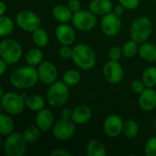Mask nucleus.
<instances>
[{"label": "nucleus", "instance_id": "37998d69", "mask_svg": "<svg viewBox=\"0 0 156 156\" xmlns=\"http://www.w3.org/2000/svg\"><path fill=\"white\" fill-rule=\"evenodd\" d=\"M6 11V5L4 0H0V16H4Z\"/></svg>", "mask_w": 156, "mask_h": 156}, {"label": "nucleus", "instance_id": "dca6fc26", "mask_svg": "<svg viewBox=\"0 0 156 156\" xmlns=\"http://www.w3.org/2000/svg\"><path fill=\"white\" fill-rule=\"evenodd\" d=\"M139 107L144 112H151L156 108V90L154 88H146L139 96Z\"/></svg>", "mask_w": 156, "mask_h": 156}, {"label": "nucleus", "instance_id": "a211bd4d", "mask_svg": "<svg viewBox=\"0 0 156 156\" xmlns=\"http://www.w3.org/2000/svg\"><path fill=\"white\" fill-rule=\"evenodd\" d=\"M92 117L91 109L85 104L78 105L74 110H72L71 120L75 124H85Z\"/></svg>", "mask_w": 156, "mask_h": 156}, {"label": "nucleus", "instance_id": "6ab92c4d", "mask_svg": "<svg viewBox=\"0 0 156 156\" xmlns=\"http://www.w3.org/2000/svg\"><path fill=\"white\" fill-rule=\"evenodd\" d=\"M89 9L96 16H104L112 12L113 3L112 0H91L89 4Z\"/></svg>", "mask_w": 156, "mask_h": 156}, {"label": "nucleus", "instance_id": "20e7f679", "mask_svg": "<svg viewBox=\"0 0 156 156\" xmlns=\"http://www.w3.org/2000/svg\"><path fill=\"white\" fill-rule=\"evenodd\" d=\"M69 98V86L62 80H57L51 85L46 94L47 102L53 108H60L66 104Z\"/></svg>", "mask_w": 156, "mask_h": 156}, {"label": "nucleus", "instance_id": "9d476101", "mask_svg": "<svg viewBox=\"0 0 156 156\" xmlns=\"http://www.w3.org/2000/svg\"><path fill=\"white\" fill-rule=\"evenodd\" d=\"M76 131L75 123L71 119L61 118L52 127L53 136L58 141H67L73 137Z\"/></svg>", "mask_w": 156, "mask_h": 156}, {"label": "nucleus", "instance_id": "cd10ccee", "mask_svg": "<svg viewBox=\"0 0 156 156\" xmlns=\"http://www.w3.org/2000/svg\"><path fill=\"white\" fill-rule=\"evenodd\" d=\"M33 43L38 48H45L48 44V35L43 28H37L32 33Z\"/></svg>", "mask_w": 156, "mask_h": 156}, {"label": "nucleus", "instance_id": "f3484780", "mask_svg": "<svg viewBox=\"0 0 156 156\" xmlns=\"http://www.w3.org/2000/svg\"><path fill=\"white\" fill-rule=\"evenodd\" d=\"M36 125L42 131V132H48L52 129L54 125V115L48 109H42L39 112H37L36 118H35Z\"/></svg>", "mask_w": 156, "mask_h": 156}, {"label": "nucleus", "instance_id": "473e14b6", "mask_svg": "<svg viewBox=\"0 0 156 156\" xmlns=\"http://www.w3.org/2000/svg\"><path fill=\"white\" fill-rule=\"evenodd\" d=\"M144 154L146 156H156V136L151 137L145 143Z\"/></svg>", "mask_w": 156, "mask_h": 156}, {"label": "nucleus", "instance_id": "6e6552de", "mask_svg": "<svg viewBox=\"0 0 156 156\" xmlns=\"http://www.w3.org/2000/svg\"><path fill=\"white\" fill-rule=\"evenodd\" d=\"M71 22L73 27L79 31L88 32L96 27L97 17L96 15L93 14L90 9H80L73 14Z\"/></svg>", "mask_w": 156, "mask_h": 156}, {"label": "nucleus", "instance_id": "f8f14e48", "mask_svg": "<svg viewBox=\"0 0 156 156\" xmlns=\"http://www.w3.org/2000/svg\"><path fill=\"white\" fill-rule=\"evenodd\" d=\"M123 125H124L123 119L120 115L113 113L108 115L105 118L103 122L102 129L107 137L116 138L122 133Z\"/></svg>", "mask_w": 156, "mask_h": 156}, {"label": "nucleus", "instance_id": "f03ea898", "mask_svg": "<svg viewBox=\"0 0 156 156\" xmlns=\"http://www.w3.org/2000/svg\"><path fill=\"white\" fill-rule=\"evenodd\" d=\"M71 59L80 69L90 70L96 65L97 57L90 46L82 43L72 48Z\"/></svg>", "mask_w": 156, "mask_h": 156}, {"label": "nucleus", "instance_id": "2f4dec72", "mask_svg": "<svg viewBox=\"0 0 156 156\" xmlns=\"http://www.w3.org/2000/svg\"><path fill=\"white\" fill-rule=\"evenodd\" d=\"M142 80L146 88H154L156 86V67H148L143 73Z\"/></svg>", "mask_w": 156, "mask_h": 156}, {"label": "nucleus", "instance_id": "c85d7f7f", "mask_svg": "<svg viewBox=\"0 0 156 156\" xmlns=\"http://www.w3.org/2000/svg\"><path fill=\"white\" fill-rule=\"evenodd\" d=\"M139 131H140L139 124L136 121L128 120V121L124 122L122 133L124 134L125 137H127L129 139H133L138 135Z\"/></svg>", "mask_w": 156, "mask_h": 156}, {"label": "nucleus", "instance_id": "aec40b11", "mask_svg": "<svg viewBox=\"0 0 156 156\" xmlns=\"http://www.w3.org/2000/svg\"><path fill=\"white\" fill-rule=\"evenodd\" d=\"M52 16L60 23H68L72 20L73 13L65 5H57L52 8Z\"/></svg>", "mask_w": 156, "mask_h": 156}, {"label": "nucleus", "instance_id": "f704fd0d", "mask_svg": "<svg viewBox=\"0 0 156 156\" xmlns=\"http://www.w3.org/2000/svg\"><path fill=\"white\" fill-rule=\"evenodd\" d=\"M131 89L132 90L136 93V94H141L145 89H146V86L145 84L144 83L143 80H135L132 82V85H131Z\"/></svg>", "mask_w": 156, "mask_h": 156}, {"label": "nucleus", "instance_id": "79ce46f5", "mask_svg": "<svg viewBox=\"0 0 156 156\" xmlns=\"http://www.w3.org/2000/svg\"><path fill=\"white\" fill-rule=\"evenodd\" d=\"M7 63L4 60V59H0V75L1 76H3L5 73V71H6V69H7Z\"/></svg>", "mask_w": 156, "mask_h": 156}, {"label": "nucleus", "instance_id": "393cba45", "mask_svg": "<svg viewBox=\"0 0 156 156\" xmlns=\"http://www.w3.org/2000/svg\"><path fill=\"white\" fill-rule=\"evenodd\" d=\"M8 113H1L0 115V133L3 136H7L14 133L15 123Z\"/></svg>", "mask_w": 156, "mask_h": 156}, {"label": "nucleus", "instance_id": "c03bdc74", "mask_svg": "<svg viewBox=\"0 0 156 156\" xmlns=\"http://www.w3.org/2000/svg\"><path fill=\"white\" fill-rule=\"evenodd\" d=\"M0 94H1V96H2V95H4V90H3V88H2V87L0 88Z\"/></svg>", "mask_w": 156, "mask_h": 156}, {"label": "nucleus", "instance_id": "c756f323", "mask_svg": "<svg viewBox=\"0 0 156 156\" xmlns=\"http://www.w3.org/2000/svg\"><path fill=\"white\" fill-rule=\"evenodd\" d=\"M81 80L80 73L76 69H69L62 76V81L69 86H76Z\"/></svg>", "mask_w": 156, "mask_h": 156}, {"label": "nucleus", "instance_id": "58836bf2", "mask_svg": "<svg viewBox=\"0 0 156 156\" xmlns=\"http://www.w3.org/2000/svg\"><path fill=\"white\" fill-rule=\"evenodd\" d=\"M50 155L52 156H71V153H69V151H67L66 149H62V148H58V149H55L50 153Z\"/></svg>", "mask_w": 156, "mask_h": 156}, {"label": "nucleus", "instance_id": "c9c22d12", "mask_svg": "<svg viewBox=\"0 0 156 156\" xmlns=\"http://www.w3.org/2000/svg\"><path fill=\"white\" fill-rule=\"evenodd\" d=\"M58 55L63 59L71 58L72 48H70V46H69V45H62L58 49Z\"/></svg>", "mask_w": 156, "mask_h": 156}, {"label": "nucleus", "instance_id": "a878e982", "mask_svg": "<svg viewBox=\"0 0 156 156\" xmlns=\"http://www.w3.org/2000/svg\"><path fill=\"white\" fill-rule=\"evenodd\" d=\"M15 28L14 21L7 16H0V36L2 37L10 35Z\"/></svg>", "mask_w": 156, "mask_h": 156}, {"label": "nucleus", "instance_id": "bb28decb", "mask_svg": "<svg viewBox=\"0 0 156 156\" xmlns=\"http://www.w3.org/2000/svg\"><path fill=\"white\" fill-rule=\"evenodd\" d=\"M139 45H140L139 43H137L136 41H134L133 39H130V40L124 42L122 44V46L121 47L122 55L128 58L135 57L139 52V47H140Z\"/></svg>", "mask_w": 156, "mask_h": 156}, {"label": "nucleus", "instance_id": "39448f33", "mask_svg": "<svg viewBox=\"0 0 156 156\" xmlns=\"http://www.w3.org/2000/svg\"><path fill=\"white\" fill-rule=\"evenodd\" d=\"M23 133L14 132L5 136L3 143V150L7 156H24L27 152V144Z\"/></svg>", "mask_w": 156, "mask_h": 156}, {"label": "nucleus", "instance_id": "4be33fe9", "mask_svg": "<svg viewBox=\"0 0 156 156\" xmlns=\"http://www.w3.org/2000/svg\"><path fill=\"white\" fill-rule=\"evenodd\" d=\"M139 56L145 61L154 62L156 61V46L150 42H144L139 47Z\"/></svg>", "mask_w": 156, "mask_h": 156}, {"label": "nucleus", "instance_id": "7ed1b4c3", "mask_svg": "<svg viewBox=\"0 0 156 156\" xmlns=\"http://www.w3.org/2000/svg\"><path fill=\"white\" fill-rule=\"evenodd\" d=\"M153 22L146 16H139L133 21L129 28L130 38L139 44L146 42L153 32Z\"/></svg>", "mask_w": 156, "mask_h": 156}, {"label": "nucleus", "instance_id": "a19ab883", "mask_svg": "<svg viewBox=\"0 0 156 156\" xmlns=\"http://www.w3.org/2000/svg\"><path fill=\"white\" fill-rule=\"evenodd\" d=\"M124 7L122 5H116V6H113V9H112V12L113 13H115L116 15H118V16H122V14H123V12H124Z\"/></svg>", "mask_w": 156, "mask_h": 156}, {"label": "nucleus", "instance_id": "ddd939ff", "mask_svg": "<svg viewBox=\"0 0 156 156\" xmlns=\"http://www.w3.org/2000/svg\"><path fill=\"white\" fill-rule=\"evenodd\" d=\"M102 73L105 80L111 84H118L123 79V69L121 63L117 60L110 59L102 69Z\"/></svg>", "mask_w": 156, "mask_h": 156}, {"label": "nucleus", "instance_id": "4c0bfd02", "mask_svg": "<svg viewBox=\"0 0 156 156\" xmlns=\"http://www.w3.org/2000/svg\"><path fill=\"white\" fill-rule=\"evenodd\" d=\"M67 5L72 11L73 14L78 12V11H80L81 9V4H80V0H69Z\"/></svg>", "mask_w": 156, "mask_h": 156}, {"label": "nucleus", "instance_id": "2eb2a0df", "mask_svg": "<svg viewBox=\"0 0 156 156\" xmlns=\"http://www.w3.org/2000/svg\"><path fill=\"white\" fill-rule=\"evenodd\" d=\"M55 36L57 40L61 45H72L76 38V33L70 25L68 23H60L55 29Z\"/></svg>", "mask_w": 156, "mask_h": 156}, {"label": "nucleus", "instance_id": "1a4fd4ad", "mask_svg": "<svg viewBox=\"0 0 156 156\" xmlns=\"http://www.w3.org/2000/svg\"><path fill=\"white\" fill-rule=\"evenodd\" d=\"M16 23L22 30L33 33L35 30L40 27L41 20L35 12L27 9H23L16 14Z\"/></svg>", "mask_w": 156, "mask_h": 156}, {"label": "nucleus", "instance_id": "4468645a", "mask_svg": "<svg viewBox=\"0 0 156 156\" xmlns=\"http://www.w3.org/2000/svg\"><path fill=\"white\" fill-rule=\"evenodd\" d=\"M37 73L39 80L46 84L51 85L58 79V69L54 63L49 60H43L37 66Z\"/></svg>", "mask_w": 156, "mask_h": 156}, {"label": "nucleus", "instance_id": "f257e3e1", "mask_svg": "<svg viewBox=\"0 0 156 156\" xmlns=\"http://www.w3.org/2000/svg\"><path fill=\"white\" fill-rule=\"evenodd\" d=\"M9 80L11 85L16 89L27 90L33 88L39 80L37 69L30 65L17 68L11 72Z\"/></svg>", "mask_w": 156, "mask_h": 156}, {"label": "nucleus", "instance_id": "412c9836", "mask_svg": "<svg viewBox=\"0 0 156 156\" xmlns=\"http://www.w3.org/2000/svg\"><path fill=\"white\" fill-rule=\"evenodd\" d=\"M86 154L88 156H106L107 151L103 143L99 139H91L86 146Z\"/></svg>", "mask_w": 156, "mask_h": 156}, {"label": "nucleus", "instance_id": "b1692460", "mask_svg": "<svg viewBox=\"0 0 156 156\" xmlns=\"http://www.w3.org/2000/svg\"><path fill=\"white\" fill-rule=\"evenodd\" d=\"M44 60V54L40 48H32L26 54V62L27 65L37 67Z\"/></svg>", "mask_w": 156, "mask_h": 156}, {"label": "nucleus", "instance_id": "7c9ffc66", "mask_svg": "<svg viewBox=\"0 0 156 156\" xmlns=\"http://www.w3.org/2000/svg\"><path fill=\"white\" fill-rule=\"evenodd\" d=\"M41 132L42 131L37 125H30L24 130L23 135L28 144H34L39 139Z\"/></svg>", "mask_w": 156, "mask_h": 156}, {"label": "nucleus", "instance_id": "5701e85b", "mask_svg": "<svg viewBox=\"0 0 156 156\" xmlns=\"http://www.w3.org/2000/svg\"><path fill=\"white\" fill-rule=\"evenodd\" d=\"M46 104L45 99L39 94H31L26 97V107L33 112H39L44 109Z\"/></svg>", "mask_w": 156, "mask_h": 156}, {"label": "nucleus", "instance_id": "72a5a7b5", "mask_svg": "<svg viewBox=\"0 0 156 156\" xmlns=\"http://www.w3.org/2000/svg\"><path fill=\"white\" fill-rule=\"evenodd\" d=\"M108 56H109V58L110 59L119 61L120 58L122 56V48H120L118 46H112V47H111L110 49H109V51H108Z\"/></svg>", "mask_w": 156, "mask_h": 156}, {"label": "nucleus", "instance_id": "0eeeda50", "mask_svg": "<svg viewBox=\"0 0 156 156\" xmlns=\"http://www.w3.org/2000/svg\"><path fill=\"white\" fill-rule=\"evenodd\" d=\"M1 108L10 115H18L26 108V98L22 94L5 92L1 96Z\"/></svg>", "mask_w": 156, "mask_h": 156}, {"label": "nucleus", "instance_id": "9b49d317", "mask_svg": "<svg viewBox=\"0 0 156 156\" xmlns=\"http://www.w3.org/2000/svg\"><path fill=\"white\" fill-rule=\"evenodd\" d=\"M101 28L103 34L108 37H114L118 35L122 28L121 16L113 12H110L102 16L101 21Z\"/></svg>", "mask_w": 156, "mask_h": 156}, {"label": "nucleus", "instance_id": "ea45409f", "mask_svg": "<svg viewBox=\"0 0 156 156\" xmlns=\"http://www.w3.org/2000/svg\"><path fill=\"white\" fill-rule=\"evenodd\" d=\"M72 116V110L69 108H64L61 111V118L63 119H71Z\"/></svg>", "mask_w": 156, "mask_h": 156}, {"label": "nucleus", "instance_id": "e433bc0d", "mask_svg": "<svg viewBox=\"0 0 156 156\" xmlns=\"http://www.w3.org/2000/svg\"><path fill=\"white\" fill-rule=\"evenodd\" d=\"M125 9L134 10L140 5V0H118Z\"/></svg>", "mask_w": 156, "mask_h": 156}, {"label": "nucleus", "instance_id": "423d86ee", "mask_svg": "<svg viewBox=\"0 0 156 156\" xmlns=\"http://www.w3.org/2000/svg\"><path fill=\"white\" fill-rule=\"evenodd\" d=\"M23 48L21 45L13 38H5L0 42V57L8 65L17 63L22 58Z\"/></svg>", "mask_w": 156, "mask_h": 156}]
</instances>
